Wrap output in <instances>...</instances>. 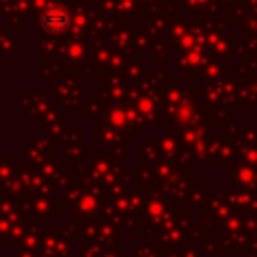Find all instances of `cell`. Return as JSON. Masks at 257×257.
<instances>
[{
	"label": "cell",
	"instance_id": "cell-1",
	"mask_svg": "<svg viewBox=\"0 0 257 257\" xmlns=\"http://www.w3.org/2000/svg\"><path fill=\"white\" fill-rule=\"evenodd\" d=\"M40 22H42L44 30H48V32H52V34H58V32H62V30L70 24V16H68V12H66L62 6L52 4V6H48V8L42 12Z\"/></svg>",
	"mask_w": 257,
	"mask_h": 257
}]
</instances>
